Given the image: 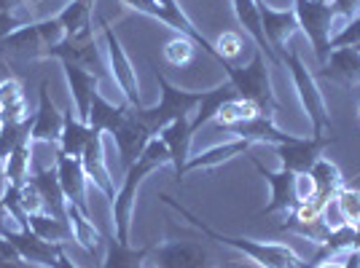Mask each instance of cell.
Masks as SVG:
<instances>
[{"label":"cell","instance_id":"1","mask_svg":"<svg viewBox=\"0 0 360 268\" xmlns=\"http://www.w3.org/2000/svg\"><path fill=\"white\" fill-rule=\"evenodd\" d=\"M159 199L175 209L180 217H186L196 231H202L205 236L215 239V241H221V244H226V247L240 250L242 255H248V257H250L253 263H258L261 268H304V260H301L299 255L293 253L288 244H277V241H255V239H245V236H229V234H221V231L210 228L207 223H202L194 212H188L183 204H178L169 194H162Z\"/></svg>","mask_w":360,"mask_h":268},{"label":"cell","instance_id":"2","mask_svg":"<svg viewBox=\"0 0 360 268\" xmlns=\"http://www.w3.org/2000/svg\"><path fill=\"white\" fill-rule=\"evenodd\" d=\"M169 161H172V159H169L167 145L159 140V137H153V140L148 142V148L143 150V156L127 169L124 182H121V188L116 191L113 201H110V207H113V234H116L119 241H129V220H132V207H135L137 185L143 182L146 175L156 172V169H162V166L169 164Z\"/></svg>","mask_w":360,"mask_h":268},{"label":"cell","instance_id":"3","mask_svg":"<svg viewBox=\"0 0 360 268\" xmlns=\"http://www.w3.org/2000/svg\"><path fill=\"white\" fill-rule=\"evenodd\" d=\"M156 81H159V89H162V102L156 107H132V116L148 129L150 137H156L172 121L183 119V116H194L196 105H199V91L178 89L159 70H156Z\"/></svg>","mask_w":360,"mask_h":268},{"label":"cell","instance_id":"4","mask_svg":"<svg viewBox=\"0 0 360 268\" xmlns=\"http://www.w3.org/2000/svg\"><path fill=\"white\" fill-rule=\"evenodd\" d=\"M266 65H269V62H266V57L255 51L253 60L248 62L245 67L226 65V62H224V70H226V75H229V83L234 86V91L240 94L242 100L255 102L261 110H269V113H274V110H277V100H274V94H271Z\"/></svg>","mask_w":360,"mask_h":268},{"label":"cell","instance_id":"5","mask_svg":"<svg viewBox=\"0 0 360 268\" xmlns=\"http://www.w3.org/2000/svg\"><path fill=\"white\" fill-rule=\"evenodd\" d=\"M283 65L290 70V78L296 83V91H299V100L309 116V123H312V132L315 134H326L330 132V116H328V107H326V100L323 94L317 89V81L315 75L307 70L304 60L299 57V51H283Z\"/></svg>","mask_w":360,"mask_h":268},{"label":"cell","instance_id":"6","mask_svg":"<svg viewBox=\"0 0 360 268\" xmlns=\"http://www.w3.org/2000/svg\"><path fill=\"white\" fill-rule=\"evenodd\" d=\"M293 11L299 16V27L315 48L320 65L328 62L330 35H333V6L330 0H293Z\"/></svg>","mask_w":360,"mask_h":268},{"label":"cell","instance_id":"7","mask_svg":"<svg viewBox=\"0 0 360 268\" xmlns=\"http://www.w3.org/2000/svg\"><path fill=\"white\" fill-rule=\"evenodd\" d=\"M103 38H105L108 70H110V75H113L116 86L121 89V94H124V100H127L129 107H143L135 67H132V62H129V57H127L124 46H121V41L116 38V32H113V27H110L108 22H103Z\"/></svg>","mask_w":360,"mask_h":268},{"label":"cell","instance_id":"8","mask_svg":"<svg viewBox=\"0 0 360 268\" xmlns=\"http://www.w3.org/2000/svg\"><path fill=\"white\" fill-rule=\"evenodd\" d=\"M333 140H336L333 132L309 134V137H288L285 142H280L274 148H277V156L283 161V169H290L293 175H307Z\"/></svg>","mask_w":360,"mask_h":268},{"label":"cell","instance_id":"9","mask_svg":"<svg viewBox=\"0 0 360 268\" xmlns=\"http://www.w3.org/2000/svg\"><path fill=\"white\" fill-rule=\"evenodd\" d=\"M253 166L258 169L261 177H266V182L271 185V201L266 207L261 209V215L266 217H274V215H290L296 204H299V191H296V177L290 169H283V172H271L266 166L261 164L258 159H253Z\"/></svg>","mask_w":360,"mask_h":268},{"label":"cell","instance_id":"10","mask_svg":"<svg viewBox=\"0 0 360 268\" xmlns=\"http://www.w3.org/2000/svg\"><path fill=\"white\" fill-rule=\"evenodd\" d=\"M3 236L11 241V247H14L16 255H19L25 263H32V266H41V268L54 266L57 255L65 250V244L44 241L41 236H35L30 228H8Z\"/></svg>","mask_w":360,"mask_h":268},{"label":"cell","instance_id":"11","mask_svg":"<svg viewBox=\"0 0 360 268\" xmlns=\"http://www.w3.org/2000/svg\"><path fill=\"white\" fill-rule=\"evenodd\" d=\"M0 60L3 62H38L46 60V43L38 32V25L16 27L6 41H0Z\"/></svg>","mask_w":360,"mask_h":268},{"label":"cell","instance_id":"12","mask_svg":"<svg viewBox=\"0 0 360 268\" xmlns=\"http://www.w3.org/2000/svg\"><path fill=\"white\" fill-rule=\"evenodd\" d=\"M62 126H65V113H60L51 97H49V81H41V89H38V110L32 116L30 126V140L32 142H60Z\"/></svg>","mask_w":360,"mask_h":268},{"label":"cell","instance_id":"13","mask_svg":"<svg viewBox=\"0 0 360 268\" xmlns=\"http://www.w3.org/2000/svg\"><path fill=\"white\" fill-rule=\"evenodd\" d=\"M261 22H264V35L269 41L271 51L283 60L288 41L301 30L296 11L293 8H271L266 3H261Z\"/></svg>","mask_w":360,"mask_h":268},{"label":"cell","instance_id":"14","mask_svg":"<svg viewBox=\"0 0 360 268\" xmlns=\"http://www.w3.org/2000/svg\"><path fill=\"white\" fill-rule=\"evenodd\" d=\"M57 177H60L65 199L89 215V204H86V185H89V177H86V169L81 164V159L57 150Z\"/></svg>","mask_w":360,"mask_h":268},{"label":"cell","instance_id":"15","mask_svg":"<svg viewBox=\"0 0 360 268\" xmlns=\"http://www.w3.org/2000/svg\"><path fill=\"white\" fill-rule=\"evenodd\" d=\"M162 142L169 150V164L175 166V175L178 180L186 177V164H188V148H191V137H194V129H191V116H183V119L172 121L169 126H165L162 132L156 134Z\"/></svg>","mask_w":360,"mask_h":268},{"label":"cell","instance_id":"16","mask_svg":"<svg viewBox=\"0 0 360 268\" xmlns=\"http://www.w3.org/2000/svg\"><path fill=\"white\" fill-rule=\"evenodd\" d=\"M156 268H210L207 253L191 241H167L153 247Z\"/></svg>","mask_w":360,"mask_h":268},{"label":"cell","instance_id":"17","mask_svg":"<svg viewBox=\"0 0 360 268\" xmlns=\"http://www.w3.org/2000/svg\"><path fill=\"white\" fill-rule=\"evenodd\" d=\"M150 140H153L150 132L132 116V110H129V119L124 121L119 129L113 132V142H116V148H119L121 166L129 169V166L135 164L137 159L143 156V150L148 148Z\"/></svg>","mask_w":360,"mask_h":268},{"label":"cell","instance_id":"18","mask_svg":"<svg viewBox=\"0 0 360 268\" xmlns=\"http://www.w3.org/2000/svg\"><path fill=\"white\" fill-rule=\"evenodd\" d=\"M231 8H234V16H237V22H240L245 32L253 38L255 43V51L258 54H264L266 62H274V65H283V60L271 51L269 41H266V35H264V22H261V3L258 0H231Z\"/></svg>","mask_w":360,"mask_h":268},{"label":"cell","instance_id":"19","mask_svg":"<svg viewBox=\"0 0 360 268\" xmlns=\"http://www.w3.org/2000/svg\"><path fill=\"white\" fill-rule=\"evenodd\" d=\"M81 164L86 169V177H89L91 185L97 191H103L108 201H113L116 188H113V177H110V172L105 166V150H103V134L100 132L91 134V140L86 142L84 153H81Z\"/></svg>","mask_w":360,"mask_h":268},{"label":"cell","instance_id":"20","mask_svg":"<svg viewBox=\"0 0 360 268\" xmlns=\"http://www.w3.org/2000/svg\"><path fill=\"white\" fill-rule=\"evenodd\" d=\"M32 185L38 188L41 201H44V212H49L57 220H68V199L62 194L60 177H57V166H35L32 169Z\"/></svg>","mask_w":360,"mask_h":268},{"label":"cell","instance_id":"21","mask_svg":"<svg viewBox=\"0 0 360 268\" xmlns=\"http://www.w3.org/2000/svg\"><path fill=\"white\" fill-rule=\"evenodd\" d=\"M65 75H68V83H70V91H73L75 116L89 123L91 100H94L97 86H100L103 78L89 73V70H84V67H78V65H65Z\"/></svg>","mask_w":360,"mask_h":268},{"label":"cell","instance_id":"22","mask_svg":"<svg viewBox=\"0 0 360 268\" xmlns=\"http://www.w3.org/2000/svg\"><path fill=\"white\" fill-rule=\"evenodd\" d=\"M68 223H70V231H73V241L84 250L86 255L97 257L100 247L105 244V234L97 228V225L89 220V215L84 209H78L75 204L68 201Z\"/></svg>","mask_w":360,"mask_h":268},{"label":"cell","instance_id":"23","mask_svg":"<svg viewBox=\"0 0 360 268\" xmlns=\"http://www.w3.org/2000/svg\"><path fill=\"white\" fill-rule=\"evenodd\" d=\"M129 105H113L108 102L105 97L97 91L94 100H91V110H89V126L91 132H100V134H113L119 129L124 121L129 119Z\"/></svg>","mask_w":360,"mask_h":268},{"label":"cell","instance_id":"24","mask_svg":"<svg viewBox=\"0 0 360 268\" xmlns=\"http://www.w3.org/2000/svg\"><path fill=\"white\" fill-rule=\"evenodd\" d=\"M323 75L339 83H360V51L358 48H330Z\"/></svg>","mask_w":360,"mask_h":268},{"label":"cell","instance_id":"25","mask_svg":"<svg viewBox=\"0 0 360 268\" xmlns=\"http://www.w3.org/2000/svg\"><path fill=\"white\" fill-rule=\"evenodd\" d=\"M94 0H70L65 8L60 11V25L65 30V38H81L94 32L91 19H94Z\"/></svg>","mask_w":360,"mask_h":268},{"label":"cell","instance_id":"26","mask_svg":"<svg viewBox=\"0 0 360 268\" xmlns=\"http://www.w3.org/2000/svg\"><path fill=\"white\" fill-rule=\"evenodd\" d=\"M153 253V247H129V241H119L116 234L105 236V260L100 268H143V260Z\"/></svg>","mask_w":360,"mask_h":268},{"label":"cell","instance_id":"27","mask_svg":"<svg viewBox=\"0 0 360 268\" xmlns=\"http://www.w3.org/2000/svg\"><path fill=\"white\" fill-rule=\"evenodd\" d=\"M307 175L315 182V196L320 201H326V204H330L336 199V194L345 188V177H342L339 166L330 164L328 159H323V156L312 164V169Z\"/></svg>","mask_w":360,"mask_h":268},{"label":"cell","instance_id":"28","mask_svg":"<svg viewBox=\"0 0 360 268\" xmlns=\"http://www.w3.org/2000/svg\"><path fill=\"white\" fill-rule=\"evenodd\" d=\"M27 102H25V91L16 78L0 81V123H22L27 121Z\"/></svg>","mask_w":360,"mask_h":268},{"label":"cell","instance_id":"29","mask_svg":"<svg viewBox=\"0 0 360 268\" xmlns=\"http://www.w3.org/2000/svg\"><path fill=\"white\" fill-rule=\"evenodd\" d=\"M234 97H240L231 83H224V86H218V89L212 91H199V105H196L194 116H191V129H199V126H205L207 121H215L218 116V110L224 107L226 102H231Z\"/></svg>","mask_w":360,"mask_h":268},{"label":"cell","instance_id":"30","mask_svg":"<svg viewBox=\"0 0 360 268\" xmlns=\"http://www.w3.org/2000/svg\"><path fill=\"white\" fill-rule=\"evenodd\" d=\"M91 126L86 121H81L75 116V110L70 107L68 113H65V126H62V137H60V148L62 153H68V156H75V159H81V153L86 148V142L91 140Z\"/></svg>","mask_w":360,"mask_h":268},{"label":"cell","instance_id":"31","mask_svg":"<svg viewBox=\"0 0 360 268\" xmlns=\"http://www.w3.org/2000/svg\"><path fill=\"white\" fill-rule=\"evenodd\" d=\"M25 228H30L35 236H41L44 241H51V244H68V241H73L70 223L51 217L49 212H32V215H27Z\"/></svg>","mask_w":360,"mask_h":268},{"label":"cell","instance_id":"32","mask_svg":"<svg viewBox=\"0 0 360 268\" xmlns=\"http://www.w3.org/2000/svg\"><path fill=\"white\" fill-rule=\"evenodd\" d=\"M248 150H250V142H248V140H240V137H234V142H226V145L210 148L207 153H202V156L188 159L186 175H188V172H199V169H212V166L224 164V161L234 159V156H242V153H248Z\"/></svg>","mask_w":360,"mask_h":268},{"label":"cell","instance_id":"33","mask_svg":"<svg viewBox=\"0 0 360 268\" xmlns=\"http://www.w3.org/2000/svg\"><path fill=\"white\" fill-rule=\"evenodd\" d=\"M30 142L32 140H22L14 150H11V156L3 161V172H6V182L8 185H25L27 180L32 177V153H30Z\"/></svg>","mask_w":360,"mask_h":268},{"label":"cell","instance_id":"34","mask_svg":"<svg viewBox=\"0 0 360 268\" xmlns=\"http://www.w3.org/2000/svg\"><path fill=\"white\" fill-rule=\"evenodd\" d=\"M261 113H269V110H261L255 102H248V100H242V97H234L231 102H226L224 107L218 110L215 123H218V126H224L226 132H231L234 126L248 123V121H253L255 116H261Z\"/></svg>","mask_w":360,"mask_h":268},{"label":"cell","instance_id":"35","mask_svg":"<svg viewBox=\"0 0 360 268\" xmlns=\"http://www.w3.org/2000/svg\"><path fill=\"white\" fill-rule=\"evenodd\" d=\"M196 51H199V46L191 41V38H186V35H175L172 41H167L165 43V51H162V57L169 67H186V65H191L196 57Z\"/></svg>","mask_w":360,"mask_h":268},{"label":"cell","instance_id":"36","mask_svg":"<svg viewBox=\"0 0 360 268\" xmlns=\"http://www.w3.org/2000/svg\"><path fill=\"white\" fill-rule=\"evenodd\" d=\"M30 126H32V119L22 121V123H0V164L11 156V150L22 140H30Z\"/></svg>","mask_w":360,"mask_h":268},{"label":"cell","instance_id":"37","mask_svg":"<svg viewBox=\"0 0 360 268\" xmlns=\"http://www.w3.org/2000/svg\"><path fill=\"white\" fill-rule=\"evenodd\" d=\"M336 209L342 215V220L349 225H360V191L352 185H345L339 194H336Z\"/></svg>","mask_w":360,"mask_h":268},{"label":"cell","instance_id":"38","mask_svg":"<svg viewBox=\"0 0 360 268\" xmlns=\"http://www.w3.org/2000/svg\"><path fill=\"white\" fill-rule=\"evenodd\" d=\"M248 46H245V38H242V32L237 30H226L221 38H218V43H215V51H218V62L221 65H234V62L242 57V51H245Z\"/></svg>","mask_w":360,"mask_h":268},{"label":"cell","instance_id":"39","mask_svg":"<svg viewBox=\"0 0 360 268\" xmlns=\"http://www.w3.org/2000/svg\"><path fill=\"white\" fill-rule=\"evenodd\" d=\"M355 46H360V14L352 16L330 35V48H355Z\"/></svg>","mask_w":360,"mask_h":268},{"label":"cell","instance_id":"40","mask_svg":"<svg viewBox=\"0 0 360 268\" xmlns=\"http://www.w3.org/2000/svg\"><path fill=\"white\" fill-rule=\"evenodd\" d=\"M38 32H41V38H44L46 48H51V46H57L60 41H65V30H62V25L57 16H54V19L38 22Z\"/></svg>","mask_w":360,"mask_h":268},{"label":"cell","instance_id":"41","mask_svg":"<svg viewBox=\"0 0 360 268\" xmlns=\"http://www.w3.org/2000/svg\"><path fill=\"white\" fill-rule=\"evenodd\" d=\"M330 6H333V14L342 16L345 22L360 14V0H330Z\"/></svg>","mask_w":360,"mask_h":268},{"label":"cell","instance_id":"42","mask_svg":"<svg viewBox=\"0 0 360 268\" xmlns=\"http://www.w3.org/2000/svg\"><path fill=\"white\" fill-rule=\"evenodd\" d=\"M25 19L19 14H8V11H0V41H6L16 27H22Z\"/></svg>","mask_w":360,"mask_h":268},{"label":"cell","instance_id":"43","mask_svg":"<svg viewBox=\"0 0 360 268\" xmlns=\"http://www.w3.org/2000/svg\"><path fill=\"white\" fill-rule=\"evenodd\" d=\"M0 268H41V266L25 263L22 257H3V260H0Z\"/></svg>","mask_w":360,"mask_h":268},{"label":"cell","instance_id":"44","mask_svg":"<svg viewBox=\"0 0 360 268\" xmlns=\"http://www.w3.org/2000/svg\"><path fill=\"white\" fill-rule=\"evenodd\" d=\"M22 6H27V0H0V11H8V14H16Z\"/></svg>","mask_w":360,"mask_h":268},{"label":"cell","instance_id":"45","mask_svg":"<svg viewBox=\"0 0 360 268\" xmlns=\"http://www.w3.org/2000/svg\"><path fill=\"white\" fill-rule=\"evenodd\" d=\"M3 257H19L16 250L11 247V241H8L6 236H0V260H3Z\"/></svg>","mask_w":360,"mask_h":268},{"label":"cell","instance_id":"46","mask_svg":"<svg viewBox=\"0 0 360 268\" xmlns=\"http://www.w3.org/2000/svg\"><path fill=\"white\" fill-rule=\"evenodd\" d=\"M51 268H78V266H75L73 260L65 255V250H62V253L57 255V260H54V266H51Z\"/></svg>","mask_w":360,"mask_h":268},{"label":"cell","instance_id":"47","mask_svg":"<svg viewBox=\"0 0 360 268\" xmlns=\"http://www.w3.org/2000/svg\"><path fill=\"white\" fill-rule=\"evenodd\" d=\"M159 3H162V6H167L169 11H180V6L175 3V0H159Z\"/></svg>","mask_w":360,"mask_h":268},{"label":"cell","instance_id":"48","mask_svg":"<svg viewBox=\"0 0 360 268\" xmlns=\"http://www.w3.org/2000/svg\"><path fill=\"white\" fill-rule=\"evenodd\" d=\"M358 116H360V105H358Z\"/></svg>","mask_w":360,"mask_h":268},{"label":"cell","instance_id":"49","mask_svg":"<svg viewBox=\"0 0 360 268\" xmlns=\"http://www.w3.org/2000/svg\"><path fill=\"white\" fill-rule=\"evenodd\" d=\"M355 48H358V51H360V46H355Z\"/></svg>","mask_w":360,"mask_h":268},{"label":"cell","instance_id":"50","mask_svg":"<svg viewBox=\"0 0 360 268\" xmlns=\"http://www.w3.org/2000/svg\"><path fill=\"white\" fill-rule=\"evenodd\" d=\"M258 3H264V0H258Z\"/></svg>","mask_w":360,"mask_h":268}]
</instances>
